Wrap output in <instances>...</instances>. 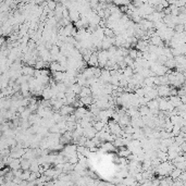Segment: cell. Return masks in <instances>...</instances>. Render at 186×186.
<instances>
[{
	"instance_id": "1",
	"label": "cell",
	"mask_w": 186,
	"mask_h": 186,
	"mask_svg": "<svg viewBox=\"0 0 186 186\" xmlns=\"http://www.w3.org/2000/svg\"><path fill=\"white\" fill-rule=\"evenodd\" d=\"M76 110V108L72 105H63L62 108H61L60 110L58 111L61 115H63V117H66V115H70V114L74 113Z\"/></svg>"
},
{
	"instance_id": "2",
	"label": "cell",
	"mask_w": 186,
	"mask_h": 186,
	"mask_svg": "<svg viewBox=\"0 0 186 186\" xmlns=\"http://www.w3.org/2000/svg\"><path fill=\"white\" fill-rule=\"evenodd\" d=\"M172 86H169V85H159L157 89H158V94H159L160 97H169L170 96V91H171Z\"/></svg>"
},
{
	"instance_id": "3",
	"label": "cell",
	"mask_w": 186,
	"mask_h": 186,
	"mask_svg": "<svg viewBox=\"0 0 186 186\" xmlns=\"http://www.w3.org/2000/svg\"><path fill=\"white\" fill-rule=\"evenodd\" d=\"M87 63L91 65V66H99V59H98V52H97V51L91 53V59H89V61H88Z\"/></svg>"
},
{
	"instance_id": "4",
	"label": "cell",
	"mask_w": 186,
	"mask_h": 186,
	"mask_svg": "<svg viewBox=\"0 0 186 186\" xmlns=\"http://www.w3.org/2000/svg\"><path fill=\"white\" fill-rule=\"evenodd\" d=\"M169 101L173 105V106L175 107V108H178L179 106H181L182 105V99H181V97H180L179 95L176 96H170V99H169Z\"/></svg>"
},
{
	"instance_id": "5",
	"label": "cell",
	"mask_w": 186,
	"mask_h": 186,
	"mask_svg": "<svg viewBox=\"0 0 186 186\" xmlns=\"http://www.w3.org/2000/svg\"><path fill=\"white\" fill-rule=\"evenodd\" d=\"M101 148H103L105 151H113V150H117V147L114 146L112 141H103Z\"/></svg>"
},
{
	"instance_id": "6",
	"label": "cell",
	"mask_w": 186,
	"mask_h": 186,
	"mask_svg": "<svg viewBox=\"0 0 186 186\" xmlns=\"http://www.w3.org/2000/svg\"><path fill=\"white\" fill-rule=\"evenodd\" d=\"M138 111H139V114H141V117H147V115L150 113V109H149V107L147 106V105H141V106H139Z\"/></svg>"
},
{
	"instance_id": "7",
	"label": "cell",
	"mask_w": 186,
	"mask_h": 186,
	"mask_svg": "<svg viewBox=\"0 0 186 186\" xmlns=\"http://www.w3.org/2000/svg\"><path fill=\"white\" fill-rule=\"evenodd\" d=\"M93 126L95 127L97 132H101V131H103V129H105V126H106V124H105V121L98 120V121H95L94 123H93Z\"/></svg>"
},
{
	"instance_id": "8",
	"label": "cell",
	"mask_w": 186,
	"mask_h": 186,
	"mask_svg": "<svg viewBox=\"0 0 186 186\" xmlns=\"http://www.w3.org/2000/svg\"><path fill=\"white\" fill-rule=\"evenodd\" d=\"M147 106L149 107L150 110H155V109H159V100L158 99H151L147 103Z\"/></svg>"
},
{
	"instance_id": "9",
	"label": "cell",
	"mask_w": 186,
	"mask_h": 186,
	"mask_svg": "<svg viewBox=\"0 0 186 186\" xmlns=\"http://www.w3.org/2000/svg\"><path fill=\"white\" fill-rule=\"evenodd\" d=\"M81 100L84 103V105L86 107H89L91 105L95 103V100H94V97L93 96H86V97H81Z\"/></svg>"
},
{
	"instance_id": "10",
	"label": "cell",
	"mask_w": 186,
	"mask_h": 186,
	"mask_svg": "<svg viewBox=\"0 0 186 186\" xmlns=\"http://www.w3.org/2000/svg\"><path fill=\"white\" fill-rule=\"evenodd\" d=\"M183 170H181V169H179V168H174L173 170H172V172H171V178L173 180H178V179H180V176L182 175V173H183Z\"/></svg>"
},
{
	"instance_id": "11",
	"label": "cell",
	"mask_w": 186,
	"mask_h": 186,
	"mask_svg": "<svg viewBox=\"0 0 186 186\" xmlns=\"http://www.w3.org/2000/svg\"><path fill=\"white\" fill-rule=\"evenodd\" d=\"M86 96H93V91L88 86H83L82 91H81L80 94V98L81 97H86Z\"/></svg>"
},
{
	"instance_id": "12",
	"label": "cell",
	"mask_w": 186,
	"mask_h": 186,
	"mask_svg": "<svg viewBox=\"0 0 186 186\" xmlns=\"http://www.w3.org/2000/svg\"><path fill=\"white\" fill-rule=\"evenodd\" d=\"M164 65H165L168 69H170V70H173L174 68H176L178 63H176V61H175L174 58H172V59H168L167 62L164 63Z\"/></svg>"
},
{
	"instance_id": "13",
	"label": "cell",
	"mask_w": 186,
	"mask_h": 186,
	"mask_svg": "<svg viewBox=\"0 0 186 186\" xmlns=\"http://www.w3.org/2000/svg\"><path fill=\"white\" fill-rule=\"evenodd\" d=\"M123 74L127 76V77H132L134 75V69H132L131 66L127 65L125 69H123Z\"/></svg>"
},
{
	"instance_id": "14",
	"label": "cell",
	"mask_w": 186,
	"mask_h": 186,
	"mask_svg": "<svg viewBox=\"0 0 186 186\" xmlns=\"http://www.w3.org/2000/svg\"><path fill=\"white\" fill-rule=\"evenodd\" d=\"M173 30H174L175 33H183V32L185 30V25H184L183 23H178Z\"/></svg>"
},
{
	"instance_id": "15",
	"label": "cell",
	"mask_w": 186,
	"mask_h": 186,
	"mask_svg": "<svg viewBox=\"0 0 186 186\" xmlns=\"http://www.w3.org/2000/svg\"><path fill=\"white\" fill-rule=\"evenodd\" d=\"M71 88H72V91L75 93L76 95H79L80 96V94H81V91H82V88H83V86H81L80 84H73L72 86H71Z\"/></svg>"
},
{
	"instance_id": "16",
	"label": "cell",
	"mask_w": 186,
	"mask_h": 186,
	"mask_svg": "<svg viewBox=\"0 0 186 186\" xmlns=\"http://www.w3.org/2000/svg\"><path fill=\"white\" fill-rule=\"evenodd\" d=\"M103 33H105V36H106V37H109V38L114 37L113 30H111L109 27H105V28H103Z\"/></svg>"
},
{
	"instance_id": "17",
	"label": "cell",
	"mask_w": 186,
	"mask_h": 186,
	"mask_svg": "<svg viewBox=\"0 0 186 186\" xmlns=\"http://www.w3.org/2000/svg\"><path fill=\"white\" fill-rule=\"evenodd\" d=\"M58 6V2L56 1V0H49L48 2H47V7L49 8L50 10H56V8H57Z\"/></svg>"
},
{
	"instance_id": "18",
	"label": "cell",
	"mask_w": 186,
	"mask_h": 186,
	"mask_svg": "<svg viewBox=\"0 0 186 186\" xmlns=\"http://www.w3.org/2000/svg\"><path fill=\"white\" fill-rule=\"evenodd\" d=\"M181 148H182V151L183 152H186V141H185V143H183V144L181 145Z\"/></svg>"
},
{
	"instance_id": "19",
	"label": "cell",
	"mask_w": 186,
	"mask_h": 186,
	"mask_svg": "<svg viewBox=\"0 0 186 186\" xmlns=\"http://www.w3.org/2000/svg\"><path fill=\"white\" fill-rule=\"evenodd\" d=\"M160 181H161V180H152V184H153V185H159Z\"/></svg>"
},
{
	"instance_id": "20",
	"label": "cell",
	"mask_w": 186,
	"mask_h": 186,
	"mask_svg": "<svg viewBox=\"0 0 186 186\" xmlns=\"http://www.w3.org/2000/svg\"><path fill=\"white\" fill-rule=\"evenodd\" d=\"M42 1H45V0H36L35 2H36V4H40V2H42Z\"/></svg>"
}]
</instances>
